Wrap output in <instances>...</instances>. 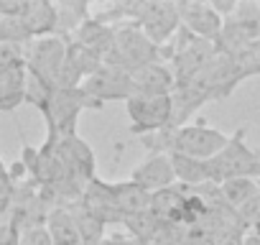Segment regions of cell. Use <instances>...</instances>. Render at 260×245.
<instances>
[{"mask_svg": "<svg viewBox=\"0 0 260 245\" xmlns=\"http://www.w3.org/2000/svg\"><path fill=\"white\" fill-rule=\"evenodd\" d=\"M227 141H230V136L207 126V120H202V117L194 122H186L181 128H169L156 136L141 138V143L151 154H179V156H189L197 161L214 159L227 146Z\"/></svg>", "mask_w": 260, "mask_h": 245, "instance_id": "1", "label": "cell"}, {"mask_svg": "<svg viewBox=\"0 0 260 245\" xmlns=\"http://www.w3.org/2000/svg\"><path fill=\"white\" fill-rule=\"evenodd\" d=\"M102 105L89 97L82 87H69V89H51L46 102L39 107V112L46 120V138H67L77 133V120L84 110H100Z\"/></svg>", "mask_w": 260, "mask_h": 245, "instance_id": "2", "label": "cell"}, {"mask_svg": "<svg viewBox=\"0 0 260 245\" xmlns=\"http://www.w3.org/2000/svg\"><path fill=\"white\" fill-rule=\"evenodd\" d=\"M209 184H222L230 179H255L260 181V151L247 146V128H237L227 146L207 161Z\"/></svg>", "mask_w": 260, "mask_h": 245, "instance_id": "3", "label": "cell"}, {"mask_svg": "<svg viewBox=\"0 0 260 245\" xmlns=\"http://www.w3.org/2000/svg\"><path fill=\"white\" fill-rule=\"evenodd\" d=\"M153 62H164L161 46H156L133 23L115 26V41H112V49H110V54L105 56L102 64H112V67L125 69V72H136V69L153 64Z\"/></svg>", "mask_w": 260, "mask_h": 245, "instance_id": "4", "label": "cell"}, {"mask_svg": "<svg viewBox=\"0 0 260 245\" xmlns=\"http://www.w3.org/2000/svg\"><path fill=\"white\" fill-rule=\"evenodd\" d=\"M133 136H156L171 128V95H133L125 102Z\"/></svg>", "mask_w": 260, "mask_h": 245, "instance_id": "5", "label": "cell"}, {"mask_svg": "<svg viewBox=\"0 0 260 245\" xmlns=\"http://www.w3.org/2000/svg\"><path fill=\"white\" fill-rule=\"evenodd\" d=\"M26 56V72L28 77L39 79L46 87H56L59 72L67 59V39L61 36H44V39H31L23 49Z\"/></svg>", "mask_w": 260, "mask_h": 245, "instance_id": "6", "label": "cell"}, {"mask_svg": "<svg viewBox=\"0 0 260 245\" xmlns=\"http://www.w3.org/2000/svg\"><path fill=\"white\" fill-rule=\"evenodd\" d=\"M82 89L94 97L100 105L105 102H127L130 97L136 95L133 89V79H130V72L120 69V67H112V64H102L92 77H87L82 82Z\"/></svg>", "mask_w": 260, "mask_h": 245, "instance_id": "7", "label": "cell"}, {"mask_svg": "<svg viewBox=\"0 0 260 245\" xmlns=\"http://www.w3.org/2000/svg\"><path fill=\"white\" fill-rule=\"evenodd\" d=\"M179 8V23L186 34L217 44L219 34H222V18L212 11L209 3H194V0H184V3H176Z\"/></svg>", "mask_w": 260, "mask_h": 245, "instance_id": "8", "label": "cell"}, {"mask_svg": "<svg viewBox=\"0 0 260 245\" xmlns=\"http://www.w3.org/2000/svg\"><path fill=\"white\" fill-rule=\"evenodd\" d=\"M49 141V138H46ZM54 146H56V151H59V156L64 159V164H67V169L72 171V176L82 184V187H87L92 179H94V151L89 148V143L84 141V138H79L77 133L74 136H67V138H56V141H51Z\"/></svg>", "mask_w": 260, "mask_h": 245, "instance_id": "9", "label": "cell"}, {"mask_svg": "<svg viewBox=\"0 0 260 245\" xmlns=\"http://www.w3.org/2000/svg\"><path fill=\"white\" fill-rule=\"evenodd\" d=\"M130 181L138 184L143 192H148L151 197L156 192H164L169 187H176V176H174V166L169 154H148V159H143L133 174H130Z\"/></svg>", "mask_w": 260, "mask_h": 245, "instance_id": "10", "label": "cell"}, {"mask_svg": "<svg viewBox=\"0 0 260 245\" xmlns=\"http://www.w3.org/2000/svg\"><path fill=\"white\" fill-rule=\"evenodd\" d=\"M130 79H133L136 95H171L176 87V77L164 62H153L130 72Z\"/></svg>", "mask_w": 260, "mask_h": 245, "instance_id": "11", "label": "cell"}, {"mask_svg": "<svg viewBox=\"0 0 260 245\" xmlns=\"http://www.w3.org/2000/svg\"><path fill=\"white\" fill-rule=\"evenodd\" d=\"M110 187V197L115 209L120 212V217H136L151 209V194L143 192L138 184L133 181H107Z\"/></svg>", "mask_w": 260, "mask_h": 245, "instance_id": "12", "label": "cell"}, {"mask_svg": "<svg viewBox=\"0 0 260 245\" xmlns=\"http://www.w3.org/2000/svg\"><path fill=\"white\" fill-rule=\"evenodd\" d=\"M26 64L21 67H0V112H13L26 102Z\"/></svg>", "mask_w": 260, "mask_h": 245, "instance_id": "13", "label": "cell"}, {"mask_svg": "<svg viewBox=\"0 0 260 245\" xmlns=\"http://www.w3.org/2000/svg\"><path fill=\"white\" fill-rule=\"evenodd\" d=\"M44 227L54 245H84L79 225L74 220V212L69 207H54L46 212Z\"/></svg>", "mask_w": 260, "mask_h": 245, "instance_id": "14", "label": "cell"}, {"mask_svg": "<svg viewBox=\"0 0 260 245\" xmlns=\"http://www.w3.org/2000/svg\"><path fill=\"white\" fill-rule=\"evenodd\" d=\"M23 31L28 39H44V36H56V11L54 3H26L23 13L18 16Z\"/></svg>", "mask_w": 260, "mask_h": 245, "instance_id": "15", "label": "cell"}, {"mask_svg": "<svg viewBox=\"0 0 260 245\" xmlns=\"http://www.w3.org/2000/svg\"><path fill=\"white\" fill-rule=\"evenodd\" d=\"M72 39L79 41L82 46H87L89 51H94V54L105 62V56L110 54L112 41H115V26H107V23H102V21H97V18L89 16V18L82 23V28H79Z\"/></svg>", "mask_w": 260, "mask_h": 245, "instance_id": "16", "label": "cell"}, {"mask_svg": "<svg viewBox=\"0 0 260 245\" xmlns=\"http://www.w3.org/2000/svg\"><path fill=\"white\" fill-rule=\"evenodd\" d=\"M169 159L174 166V176H176V181H181L184 189H199V187L209 184L207 161H197V159L179 156V154H169Z\"/></svg>", "mask_w": 260, "mask_h": 245, "instance_id": "17", "label": "cell"}, {"mask_svg": "<svg viewBox=\"0 0 260 245\" xmlns=\"http://www.w3.org/2000/svg\"><path fill=\"white\" fill-rule=\"evenodd\" d=\"M56 11V36L61 39H72L82 23L92 16L87 3H54Z\"/></svg>", "mask_w": 260, "mask_h": 245, "instance_id": "18", "label": "cell"}, {"mask_svg": "<svg viewBox=\"0 0 260 245\" xmlns=\"http://www.w3.org/2000/svg\"><path fill=\"white\" fill-rule=\"evenodd\" d=\"M217 189H219L222 202L232 212H237V209H242L260 192V181H255V179H230V181L217 184Z\"/></svg>", "mask_w": 260, "mask_h": 245, "instance_id": "19", "label": "cell"}, {"mask_svg": "<svg viewBox=\"0 0 260 245\" xmlns=\"http://www.w3.org/2000/svg\"><path fill=\"white\" fill-rule=\"evenodd\" d=\"M16 245H54V242H51V237H49L44 225H28V227L18 230Z\"/></svg>", "mask_w": 260, "mask_h": 245, "instance_id": "20", "label": "cell"}, {"mask_svg": "<svg viewBox=\"0 0 260 245\" xmlns=\"http://www.w3.org/2000/svg\"><path fill=\"white\" fill-rule=\"evenodd\" d=\"M13 194H16V187H13V181H11L8 164L0 159V202H3V204H11Z\"/></svg>", "mask_w": 260, "mask_h": 245, "instance_id": "21", "label": "cell"}, {"mask_svg": "<svg viewBox=\"0 0 260 245\" xmlns=\"http://www.w3.org/2000/svg\"><path fill=\"white\" fill-rule=\"evenodd\" d=\"M97 245H141V242L133 235H127V232L125 235L122 232H115V235H105Z\"/></svg>", "mask_w": 260, "mask_h": 245, "instance_id": "22", "label": "cell"}, {"mask_svg": "<svg viewBox=\"0 0 260 245\" xmlns=\"http://www.w3.org/2000/svg\"><path fill=\"white\" fill-rule=\"evenodd\" d=\"M237 245H260V237L250 230V232H245V235L237 237Z\"/></svg>", "mask_w": 260, "mask_h": 245, "instance_id": "23", "label": "cell"}, {"mask_svg": "<svg viewBox=\"0 0 260 245\" xmlns=\"http://www.w3.org/2000/svg\"><path fill=\"white\" fill-rule=\"evenodd\" d=\"M18 235V232H16ZM16 235H11V237H3L0 235V245H16Z\"/></svg>", "mask_w": 260, "mask_h": 245, "instance_id": "24", "label": "cell"}, {"mask_svg": "<svg viewBox=\"0 0 260 245\" xmlns=\"http://www.w3.org/2000/svg\"><path fill=\"white\" fill-rule=\"evenodd\" d=\"M250 227H252V232H255V235L260 237V217H257V220H255V222H252Z\"/></svg>", "mask_w": 260, "mask_h": 245, "instance_id": "25", "label": "cell"}, {"mask_svg": "<svg viewBox=\"0 0 260 245\" xmlns=\"http://www.w3.org/2000/svg\"><path fill=\"white\" fill-rule=\"evenodd\" d=\"M3 209H6V204H3V202H0V212H3Z\"/></svg>", "mask_w": 260, "mask_h": 245, "instance_id": "26", "label": "cell"}]
</instances>
